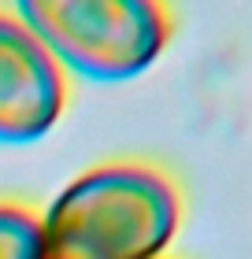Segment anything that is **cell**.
Instances as JSON below:
<instances>
[{"label":"cell","mask_w":252,"mask_h":259,"mask_svg":"<svg viewBox=\"0 0 252 259\" xmlns=\"http://www.w3.org/2000/svg\"><path fill=\"white\" fill-rule=\"evenodd\" d=\"M182 222L171 174L149 163H104L56 196L41 219V259H163Z\"/></svg>","instance_id":"6da1fadb"},{"label":"cell","mask_w":252,"mask_h":259,"mask_svg":"<svg viewBox=\"0 0 252 259\" xmlns=\"http://www.w3.org/2000/svg\"><path fill=\"white\" fill-rule=\"evenodd\" d=\"M19 19L59 67L97 81L137 78L174 33L167 0H19Z\"/></svg>","instance_id":"7a4b0ae2"},{"label":"cell","mask_w":252,"mask_h":259,"mask_svg":"<svg viewBox=\"0 0 252 259\" xmlns=\"http://www.w3.org/2000/svg\"><path fill=\"white\" fill-rule=\"evenodd\" d=\"M67 74L19 15L0 11V141L26 145L59 122Z\"/></svg>","instance_id":"3957f363"},{"label":"cell","mask_w":252,"mask_h":259,"mask_svg":"<svg viewBox=\"0 0 252 259\" xmlns=\"http://www.w3.org/2000/svg\"><path fill=\"white\" fill-rule=\"evenodd\" d=\"M0 259H41V215L22 204H0Z\"/></svg>","instance_id":"277c9868"}]
</instances>
